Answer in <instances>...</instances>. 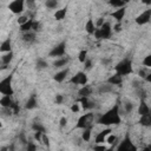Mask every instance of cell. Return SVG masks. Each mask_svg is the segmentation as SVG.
<instances>
[{
  "label": "cell",
  "mask_w": 151,
  "mask_h": 151,
  "mask_svg": "<svg viewBox=\"0 0 151 151\" xmlns=\"http://www.w3.org/2000/svg\"><path fill=\"white\" fill-rule=\"evenodd\" d=\"M120 122H122V119H120V112H119V105L118 104L113 105L109 111H106L105 113H103L97 119V124L106 125V126L119 125Z\"/></svg>",
  "instance_id": "obj_1"
},
{
  "label": "cell",
  "mask_w": 151,
  "mask_h": 151,
  "mask_svg": "<svg viewBox=\"0 0 151 151\" xmlns=\"http://www.w3.org/2000/svg\"><path fill=\"white\" fill-rule=\"evenodd\" d=\"M114 71L116 73H118L119 76H129L133 72V69H132V59L131 58H124L123 60L114 66Z\"/></svg>",
  "instance_id": "obj_2"
},
{
  "label": "cell",
  "mask_w": 151,
  "mask_h": 151,
  "mask_svg": "<svg viewBox=\"0 0 151 151\" xmlns=\"http://www.w3.org/2000/svg\"><path fill=\"white\" fill-rule=\"evenodd\" d=\"M13 80V73L5 77L3 80H0V93L3 96H12L14 95V90L12 86Z\"/></svg>",
  "instance_id": "obj_3"
},
{
  "label": "cell",
  "mask_w": 151,
  "mask_h": 151,
  "mask_svg": "<svg viewBox=\"0 0 151 151\" xmlns=\"http://www.w3.org/2000/svg\"><path fill=\"white\" fill-rule=\"evenodd\" d=\"M92 119H93V113L88 112L79 117L78 122L76 124V129H85V128H92Z\"/></svg>",
  "instance_id": "obj_4"
},
{
  "label": "cell",
  "mask_w": 151,
  "mask_h": 151,
  "mask_svg": "<svg viewBox=\"0 0 151 151\" xmlns=\"http://www.w3.org/2000/svg\"><path fill=\"white\" fill-rule=\"evenodd\" d=\"M117 151H137V147L132 144V140L130 139V135L126 133L125 138L119 143V145L116 147Z\"/></svg>",
  "instance_id": "obj_5"
},
{
  "label": "cell",
  "mask_w": 151,
  "mask_h": 151,
  "mask_svg": "<svg viewBox=\"0 0 151 151\" xmlns=\"http://www.w3.org/2000/svg\"><path fill=\"white\" fill-rule=\"evenodd\" d=\"M65 53H66V40H63L50 51L48 57H52V58L63 57V55H65Z\"/></svg>",
  "instance_id": "obj_6"
},
{
  "label": "cell",
  "mask_w": 151,
  "mask_h": 151,
  "mask_svg": "<svg viewBox=\"0 0 151 151\" xmlns=\"http://www.w3.org/2000/svg\"><path fill=\"white\" fill-rule=\"evenodd\" d=\"M25 7V0H13L8 4V10L14 14H20Z\"/></svg>",
  "instance_id": "obj_7"
},
{
  "label": "cell",
  "mask_w": 151,
  "mask_h": 151,
  "mask_svg": "<svg viewBox=\"0 0 151 151\" xmlns=\"http://www.w3.org/2000/svg\"><path fill=\"white\" fill-rule=\"evenodd\" d=\"M151 19V10H146L144 12H142L137 18H136V24L137 25H145L150 21Z\"/></svg>",
  "instance_id": "obj_8"
},
{
  "label": "cell",
  "mask_w": 151,
  "mask_h": 151,
  "mask_svg": "<svg viewBox=\"0 0 151 151\" xmlns=\"http://www.w3.org/2000/svg\"><path fill=\"white\" fill-rule=\"evenodd\" d=\"M99 28V31H100V36H102V39H109L111 37V33H112V27L109 22H105L98 27Z\"/></svg>",
  "instance_id": "obj_9"
},
{
  "label": "cell",
  "mask_w": 151,
  "mask_h": 151,
  "mask_svg": "<svg viewBox=\"0 0 151 151\" xmlns=\"http://www.w3.org/2000/svg\"><path fill=\"white\" fill-rule=\"evenodd\" d=\"M111 132H112V130H111L110 128L104 129L103 131H100V132L96 136V138H95V143H96V144H104V143H105V138H106V136H107L109 133H111Z\"/></svg>",
  "instance_id": "obj_10"
},
{
  "label": "cell",
  "mask_w": 151,
  "mask_h": 151,
  "mask_svg": "<svg viewBox=\"0 0 151 151\" xmlns=\"http://www.w3.org/2000/svg\"><path fill=\"white\" fill-rule=\"evenodd\" d=\"M125 13H126L125 7H120V8H118L117 11L112 12V13H111V17H112L113 19H116L117 22H122V20H123L124 17H125Z\"/></svg>",
  "instance_id": "obj_11"
},
{
  "label": "cell",
  "mask_w": 151,
  "mask_h": 151,
  "mask_svg": "<svg viewBox=\"0 0 151 151\" xmlns=\"http://www.w3.org/2000/svg\"><path fill=\"white\" fill-rule=\"evenodd\" d=\"M14 100L12 99V96H3L0 98V106L4 109H11Z\"/></svg>",
  "instance_id": "obj_12"
},
{
  "label": "cell",
  "mask_w": 151,
  "mask_h": 151,
  "mask_svg": "<svg viewBox=\"0 0 151 151\" xmlns=\"http://www.w3.org/2000/svg\"><path fill=\"white\" fill-rule=\"evenodd\" d=\"M69 72H70V69L66 67V69H64V70H62V71L57 72V73L53 76V79H54L57 83H62V81L65 80V78H66V76L69 74Z\"/></svg>",
  "instance_id": "obj_13"
},
{
  "label": "cell",
  "mask_w": 151,
  "mask_h": 151,
  "mask_svg": "<svg viewBox=\"0 0 151 151\" xmlns=\"http://www.w3.org/2000/svg\"><path fill=\"white\" fill-rule=\"evenodd\" d=\"M122 81H123V77H122V76H119L118 73H114V74L110 76V77L107 78V80H106V83H107V84L113 85V86H116V85H120V84H122Z\"/></svg>",
  "instance_id": "obj_14"
},
{
  "label": "cell",
  "mask_w": 151,
  "mask_h": 151,
  "mask_svg": "<svg viewBox=\"0 0 151 151\" xmlns=\"http://www.w3.org/2000/svg\"><path fill=\"white\" fill-rule=\"evenodd\" d=\"M22 41L26 44H32L36 41V32L33 31H28L22 33Z\"/></svg>",
  "instance_id": "obj_15"
},
{
  "label": "cell",
  "mask_w": 151,
  "mask_h": 151,
  "mask_svg": "<svg viewBox=\"0 0 151 151\" xmlns=\"http://www.w3.org/2000/svg\"><path fill=\"white\" fill-rule=\"evenodd\" d=\"M38 106V102H37V98H36V95H31L25 104V109L26 110H33Z\"/></svg>",
  "instance_id": "obj_16"
},
{
  "label": "cell",
  "mask_w": 151,
  "mask_h": 151,
  "mask_svg": "<svg viewBox=\"0 0 151 151\" xmlns=\"http://www.w3.org/2000/svg\"><path fill=\"white\" fill-rule=\"evenodd\" d=\"M10 51H12V40L8 37L1 43V45H0V52L5 53V52H10Z\"/></svg>",
  "instance_id": "obj_17"
},
{
  "label": "cell",
  "mask_w": 151,
  "mask_h": 151,
  "mask_svg": "<svg viewBox=\"0 0 151 151\" xmlns=\"http://www.w3.org/2000/svg\"><path fill=\"white\" fill-rule=\"evenodd\" d=\"M147 113H150V107H149V105L146 104L145 100L140 99V103H139V106H138V114L144 116V114H147Z\"/></svg>",
  "instance_id": "obj_18"
},
{
  "label": "cell",
  "mask_w": 151,
  "mask_h": 151,
  "mask_svg": "<svg viewBox=\"0 0 151 151\" xmlns=\"http://www.w3.org/2000/svg\"><path fill=\"white\" fill-rule=\"evenodd\" d=\"M70 62V57H63V58H58L57 60L53 62V66L54 67H63V66H66Z\"/></svg>",
  "instance_id": "obj_19"
},
{
  "label": "cell",
  "mask_w": 151,
  "mask_h": 151,
  "mask_svg": "<svg viewBox=\"0 0 151 151\" xmlns=\"http://www.w3.org/2000/svg\"><path fill=\"white\" fill-rule=\"evenodd\" d=\"M92 93V87L90 86V85H83L81 86V88L78 91V95H79V97H88Z\"/></svg>",
  "instance_id": "obj_20"
},
{
  "label": "cell",
  "mask_w": 151,
  "mask_h": 151,
  "mask_svg": "<svg viewBox=\"0 0 151 151\" xmlns=\"http://www.w3.org/2000/svg\"><path fill=\"white\" fill-rule=\"evenodd\" d=\"M95 29H96V25H95L92 18H88L86 24H85V31L87 32V34H93Z\"/></svg>",
  "instance_id": "obj_21"
},
{
  "label": "cell",
  "mask_w": 151,
  "mask_h": 151,
  "mask_svg": "<svg viewBox=\"0 0 151 151\" xmlns=\"http://www.w3.org/2000/svg\"><path fill=\"white\" fill-rule=\"evenodd\" d=\"M79 102L81 103L84 110H91V109L95 107V103L90 102L87 97H80V98H79Z\"/></svg>",
  "instance_id": "obj_22"
},
{
  "label": "cell",
  "mask_w": 151,
  "mask_h": 151,
  "mask_svg": "<svg viewBox=\"0 0 151 151\" xmlns=\"http://www.w3.org/2000/svg\"><path fill=\"white\" fill-rule=\"evenodd\" d=\"M32 24H33V18H29L26 22H24V24L20 25V31L22 33L28 32V31H32Z\"/></svg>",
  "instance_id": "obj_23"
},
{
  "label": "cell",
  "mask_w": 151,
  "mask_h": 151,
  "mask_svg": "<svg viewBox=\"0 0 151 151\" xmlns=\"http://www.w3.org/2000/svg\"><path fill=\"white\" fill-rule=\"evenodd\" d=\"M142 126H150L151 125V114L147 113V114H144V116H140V119L138 122Z\"/></svg>",
  "instance_id": "obj_24"
},
{
  "label": "cell",
  "mask_w": 151,
  "mask_h": 151,
  "mask_svg": "<svg viewBox=\"0 0 151 151\" xmlns=\"http://www.w3.org/2000/svg\"><path fill=\"white\" fill-rule=\"evenodd\" d=\"M113 91V85H110V84H103V85H99V87H98V92L99 93H109V92H112Z\"/></svg>",
  "instance_id": "obj_25"
},
{
  "label": "cell",
  "mask_w": 151,
  "mask_h": 151,
  "mask_svg": "<svg viewBox=\"0 0 151 151\" xmlns=\"http://www.w3.org/2000/svg\"><path fill=\"white\" fill-rule=\"evenodd\" d=\"M66 13H67V7H64L62 10H57V12L54 13V19L55 20H63V19H65Z\"/></svg>",
  "instance_id": "obj_26"
},
{
  "label": "cell",
  "mask_w": 151,
  "mask_h": 151,
  "mask_svg": "<svg viewBox=\"0 0 151 151\" xmlns=\"http://www.w3.org/2000/svg\"><path fill=\"white\" fill-rule=\"evenodd\" d=\"M13 52L12 51H10V52H5V54L0 58L1 59V62L4 63V64H7V65H10V63L12 62V59H13Z\"/></svg>",
  "instance_id": "obj_27"
},
{
  "label": "cell",
  "mask_w": 151,
  "mask_h": 151,
  "mask_svg": "<svg viewBox=\"0 0 151 151\" xmlns=\"http://www.w3.org/2000/svg\"><path fill=\"white\" fill-rule=\"evenodd\" d=\"M47 66H48L47 62H45L43 58H38V59H37V62H36V67H37V70H44V69H46Z\"/></svg>",
  "instance_id": "obj_28"
},
{
  "label": "cell",
  "mask_w": 151,
  "mask_h": 151,
  "mask_svg": "<svg viewBox=\"0 0 151 151\" xmlns=\"http://www.w3.org/2000/svg\"><path fill=\"white\" fill-rule=\"evenodd\" d=\"M83 130H84V132L81 133V139L84 142H88L90 138H91V128H85Z\"/></svg>",
  "instance_id": "obj_29"
},
{
  "label": "cell",
  "mask_w": 151,
  "mask_h": 151,
  "mask_svg": "<svg viewBox=\"0 0 151 151\" xmlns=\"http://www.w3.org/2000/svg\"><path fill=\"white\" fill-rule=\"evenodd\" d=\"M109 4L112 6V7H117V8H120V7H125V3H123L122 0H109Z\"/></svg>",
  "instance_id": "obj_30"
},
{
  "label": "cell",
  "mask_w": 151,
  "mask_h": 151,
  "mask_svg": "<svg viewBox=\"0 0 151 151\" xmlns=\"http://www.w3.org/2000/svg\"><path fill=\"white\" fill-rule=\"evenodd\" d=\"M81 72L83 71H79L78 73H76L71 79H70V83L71 84H73V85H79V83H80V76H81Z\"/></svg>",
  "instance_id": "obj_31"
},
{
  "label": "cell",
  "mask_w": 151,
  "mask_h": 151,
  "mask_svg": "<svg viewBox=\"0 0 151 151\" xmlns=\"http://www.w3.org/2000/svg\"><path fill=\"white\" fill-rule=\"evenodd\" d=\"M32 129L34 131H40L43 133H46V129H45V126L41 123H33L32 124Z\"/></svg>",
  "instance_id": "obj_32"
},
{
  "label": "cell",
  "mask_w": 151,
  "mask_h": 151,
  "mask_svg": "<svg viewBox=\"0 0 151 151\" xmlns=\"http://www.w3.org/2000/svg\"><path fill=\"white\" fill-rule=\"evenodd\" d=\"M45 5H46L47 8L54 10V8H57V6H58V0H46Z\"/></svg>",
  "instance_id": "obj_33"
},
{
  "label": "cell",
  "mask_w": 151,
  "mask_h": 151,
  "mask_svg": "<svg viewBox=\"0 0 151 151\" xmlns=\"http://www.w3.org/2000/svg\"><path fill=\"white\" fill-rule=\"evenodd\" d=\"M105 142H106V143H109L110 145H114V144L117 143V136L109 133V135L106 136V138H105Z\"/></svg>",
  "instance_id": "obj_34"
},
{
  "label": "cell",
  "mask_w": 151,
  "mask_h": 151,
  "mask_svg": "<svg viewBox=\"0 0 151 151\" xmlns=\"http://www.w3.org/2000/svg\"><path fill=\"white\" fill-rule=\"evenodd\" d=\"M137 93H138V97H139L140 99H143V100H145V99H146V97H147L146 91H145V90H144L142 86L137 88Z\"/></svg>",
  "instance_id": "obj_35"
},
{
  "label": "cell",
  "mask_w": 151,
  "mask_h": 151,
  "mask_svg": "<svg viewBox=\"0 0 151 151\" xmlns=\"http://www.w3.org/2000/svg\"><path fill=\"white\" fill-rule=\"evenodd\" d=\"M32 31L36 32V33L41 31V24H40V21L33 20V24H32Z\"/></svg>",
  "instance_id": "obj_36"
},
{
  "label": "cell",
  "mask_w": 151,
  "mask_h": 151,
  "mask_svg": "<svg viewBox=\"0 0 151 151\" xmlns=\"http://www.w3.org/2000/svg\"><path fill=\"white\" fill-rule=\"evenodd\" d=\"M86 58H87V51L86 50H81L79 52V54H78V60L80 63H84L86 60Z\"/></svg>",
  "instance_id": "obj_37"
},
{
  "label": "cell",
  "mask_w": 151,
  "mask_h": 151,
  "mask_svg": "<svg viewBox=\"0 0 151 151\" xmlns=\"http://www.w3.org/2000/svg\"><path fill=\"white\" fill-rule=\"evenodd\" d=\"M133 107H135V105H133L131 102H125V103H124V109H125V112H126V113L132 112Z\"/></svg>",
  "instance_id": "obj_38"
},
{
  "label": "cell",
  "mask_w": 151,
  "mask_h": 151,
  "mask_svg": "<svg viewBox=\"0 0 151 151\" xmlns=\"http://www.w3.org/2000/svg\"><path fill=\"white\" fill-rule=\"evenodd\" d=\"M84 69H85V71H88V70L92 69V60L91 59L86 58V60L84 62Z\"/></svg>",
  "instance_id": "obj_39"
},
{
  "label": "cell",
  "mask_w": 151,
  "mask_h": 151,
  "mask_svg": "<svg viewBox=\"0 0 151 151\" xmlns=\"http://www.w3.org/2000/svg\"><path fill=\"white\" fill-rule=\"evenodd\" d=\"M143 65L146 66V67H151V55H150V54H147V55L144 58V60H143Z\"/></svg>",
  "instance_id": "obj_40"
},
{
  "label": "cell",
  "mask_w": 151,
  "mask_h": 151,
  "mask_svg": "<svg viewBox=\"0 0 151 151\" xmlns=\"http://www.w3.org/2000/svg\"><path fill=\"white\" fill-rule=\"evenodd\" d=\"M11 110H12L13 114H19V112H20V107H19V104H17V103L14 102V103H13V105L11 106Z\"/></svg>",
  "instance_id": "obj_41"
},
{
  "label": "cell",
  "mask_w": 151,
  "mask_h": 151,
  "mask_svg": "<svg viewBox=\"0 0 151 151\" xmlns=\"http://www.w3.org/2000/svg\"><path fill=\"white\" fill-rule=\"evenodd\" d=\"M87 84V76H86V73L85 72H81V76H80V83H79V85H86Z\"/></svg>",
  "instance_id": "obj_42"
},
{
  "label": "cell",
  "mask_w": 151,
  "mask_h": 151,
  "mask_svg": "<svg viewBox=\"0 0 151 151\" xmlns=\"http://www.w3.org/2000/svg\"><path fill=\"white\" fill-rule=\"evenodd\" d=\"M41 142H43L46 146H50V138L47 137L46 133H43V136H41Z\"/></svg>",
  "instance_id": "obj_43"
},
{
  "label": "cell",
  "mask_w": 151,
  "mask_h": 151,
  "mask_svg": "<svg viewBox=\"0 0 151 151\" xmlns=\"http://www.w3.org/2000/svg\"><path fill=\"white\" fill-rule=\"evenodd\" d=\"M63 100H64V97H63V95H57L55 96V98H54V103L55 104H62L63 103Z\"/></svg>",
  "instance_id": "obj_44"
},
{
  "label": "cell",
  "mask_w": 151,
  "mask_h": 151,
  "mask_svg": "<svg viewBox=\"0 0 151 151\" xmlns=\"http://www.w3.org/2000/svg\"><path fill=\"white\" fill-rule=\"evenodd\" d=\"M66 124H67V118H66V117H62V118H60V120H59L60 128H65Z\"/></svg>",
  "instance_id": "obj_45"
},
{
  "label": "cell",
  "mask_w": 151,
  "mask_h": 151,
  "mask_svg": "<svg viewBox=\"0 0 151 151\" xmlns=\"http://www.w3.org/2000/svg\"><path fill=\"white\" fill-rule=\"evenodd\" d=\"M28 19H29V18H28L27 15H21V17H19V18H18V20H17V21H18V24H19V25H21V24L26 22Z\"/></svg>",
  "instance_id": "obj_46"
},
{
  "label": "cell",
  "mask_w": 151,
  "mask_h": 151,
  "mask_svg": "<svg viewBox=\"0 0 151 151\" xmlns=\"http://www.w3.org/2000/svg\"><path fill=\"white\" fill-rule=\"evenodd\" d=\"M41 136H43V132H40V131H34V139H36V140L41 142Z\"/></svg>",
  "instance_id": "obj_47"
},
{
  "label": "cell",
  "mask_w": 151,
  "mask_h": 151,
  "mask_svg": "<svg viewBox=\"0 0 151 151\" xmlns=\"http://www.w3.org/2000/svg\"><path fill=\"white\" fill-rule=\"evenodd\" d=\"M113 31L114 32H120V31H122V22H117L113 26Z\"/></svg>",
  "instance_id": "obj_48"
},
{
  "label": "cell",
  "mask_w": 151,
  "mask_h": 151,
  "mask_svg": "<svg viewBox=\"0 0 151 151\" xmlns=\"http://www.w3.org/2000/svg\"><path fill=\"white\" fill-rule=\"evenodd\" d=\"M25 3L27 4L28 8H33V7H34V3H36V0H25Z\"/></svg>",
  "instance_id": "obj_49"
},
{
  "label": "cell",
  "mask_w": 151,
  "mask_h": 151,
  "mask_svg": "<svg viewBox=\"0 0 151 151\" xmlns=\"http://www.w3.org/2000/svg\"><path fill=\"white\" fill-rule=\"evenodd\" d=\"M146 74H147V72H146V71H145L144 69H140V70L138 71V76H139V77H140L142 79H144Z\"/></svg>",
  "instance_id": "obj_50"
},
{
  "label": "cell",
  "mask_w": 151,
  "mask_h": 151,
  "mask_svg": "<svg viewBox=\"0 0 151 151\" xmlns=\"http://www.w3.org/2000/svg\"><path fill=\"white\" fill-rule=\"evenodd\" d=\"M26 149H27L28 151H34V150H37V146H36L34 144H32V143H28Z\"/></svg>",
  "instance_id": "obj_51"
},
{
  "label": "cell",
  "mask_w": 151,
  "mask_h": 151,
  "mask_svg": "<svg viewBox=\"0 0 151 151\" xmlns=\"http://www.w3.org/2000/svg\"><path fill=\"white\" fill-rule=\"evenodd\" d=\"M79 109H80V107H79V104H77V103H74V104L71 106V111H72V112H78Z\"/></svg>",
  "instance_id": "obj_52"
},
{
  "label": "cell",
  "mask_w": 151,
  "mask_h": 151,
  "mask_svg": "<svg viewBox=\"0 0 151 151\" xmlns=\"http://www.w3.org/2000/svg\"><path fill=\"white\" fill-rule=\"evenodd\" d=\"M103 24H104V18H98V20L95 25H96V27H100Z\"/></svg>",
  "instance_id": "obj_53"
},
{
  "label": "cell",
  "mask_w": 151,
  "mask_h": 151,
  "mask_svg": "<svg viewBox=\"0 0 151 151\" xmlns=\"http://www.w3.org/2000/svg\"><path fill=\"white\" fill-rule=\"evenodd\" d=\"M100 63H102L104 66H106V65H109V64L111 63V60H110V59H106V58H104V59H102V60H100Z\"/></svg>",
  "instance_id": "obj_54"
},
{
  "label": "cell",
  "mask_w": 151,
  "mask_h": 151,
  "mask_svg": "<svg viewBox=\"0 0 151 151\" xmlns=\"http://www.w3.org/2000/svg\"><path fill=\"white\" fill-rule=\"evenodd\" d=\"M95 150H106V146L105 145H97V146H95Z\"/></svg>",
  "instance_id": "obj_55"
},
{
  "label": "cell",
  "mask_w": 151,
  "mask_h": 151,
  "mask_svg": "<svg viewBox=\"0 0 151 151\" xmlns=\"http://www.w3.org/2000/svg\"><path fill=\"white\" fill-rule=\"evenodd\" d=\"M144 79H145V81L150 83V81H151V73H147V74L145 76V78H144Z\"/></svg>",
  "instance_id": "obj_56"
},
{
  "label": "cell",
  "mask_w": 151,
  "mask_h": 151,
  "mask_svg": "<svg viewBox=\"0 0 151 151\" xmlns=\"http://www.w3.org/2000/svg\"><path fill=\"white\" fill-rule=\"evenodd\" d=\"M7 67H8V65H7V64H3L1 66H0V71H3V70H6Z\"/></svg>",
  "instance_id": "obj_57"
},
{
  "label": "cell",
  "mask_w": 151,
  "mask_h": 151,
  "mask_svg": "<svg viewBox=\"0 0 151 151\" xmlns=\"http://www.w3.org/2000/svg\"><path fill=\"white\" fill-rule=\"evenodd\" d=\"M142 3L149 6V5H151V0H142Z\"/></svg>",
  "instance_id": "obj_58"
},
{
  "label": "cell",
  "mask_w": 151,
  "mask_h": 151,
  "mask_svg": "<svg viewBox=\"0 0 151 151\" xmlns=\"http://www.w3.org/2000/svg\"><path fill=\"white\" fill-rule=\"evenodd\" d=\"M122 1H123V3H125V4H128V3L130 1V0H122Z\"/></svg>",
  "instance_id": "obj_59"
},
{
  "label": "cell",
  "mask_w": 151,
  "mask_h": 151,
  "mask_svg": "<svg viewBox=\"0 0 151 151\" xmlns=\"http://www.w3.org/2000/svg\"><path fill=\"white\" fill-rule=\"evenodd\" d=\"M3 64H4V63H3V62H1V59H0V66H1V65H3Z\"/></svg>",
  "instance_id": "obj_60"
},
{
  "label": "cell",
  "mask_w": 151,
  "mask_h": 151,
  "mask_svg": "<svg viewBox=\"0 0 151 151\" xmlns=\"http://www.w3.org/2000/svg\"><path fill=\"white\" fill-rule=\"evenodd\" d=\"M3 126V124H1V122H0V128H1Z\"/></svg>",
  "instance_id": "obj_61"
},
{
  "label": "cell",
  "mask_w": 151,
  "mask_h": 151,
  "mask_svg": "<svg viewBox=\"0 0 151 151\" xmlns=\"http://www.w3.org/2000/svg\"><path fill=\"white\" fill-rule=\"evenodd\" d=\"M36 1H37V0H36Z\"/></svg>",
  "instance_id": "obj_62"
}]
</instances>
